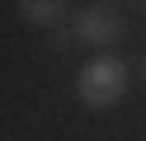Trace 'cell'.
<instances>
[{
    "mask_svg": "<svg viewBox=\"0 0 146 141\" xmlns=\"http://www.w3.org/2000/svg\"><path fill=\"white\" fill-rule=\"evenodd\" d=\"M52 52L71 56V52H76V33H71V28H52Z\"/></svg>",
    "mask_w": 146,
    "mask_h": 141,
    "instance_id": "4",
    "label": "cell"
},
{
    "mask_svg": "<svg viewBox=\"0 0 146 141\" xmlns=\"http://www.w3.org/2000/svg\"><path fill=\"white\" fill-rule=\"evenodd\" d=\"M19 14H24V24H38V28H61L66 24V5L61 0H24Z\"/></svg>",
    "mask_w": 146,
    "mask_h": 141,
    "instance_id": "3",
    "label": "cell"
},
{
    "mask_svg": "<svg viewBox=\"0 0 146 141\" xmlns=\"http://www.w3.org/2000/svg\"><path fill=\"white\" fill-rule=\"evenodd\" d=\"M71 33L85 47H118L127 38V19H123V9H113V5H80L76 14H71Z\"/></svg>",
    "mask_w": 146,
    "mask_h": 141,
    "instance_id": "2",
    "label": "cell"
},
{
    "mask_svg": "<svg viewBox=\"0 0 146 141\" xmlns=\"http://www.w3.org/2000/svg\"><path fill=\"white\" fill-rule=\"evenodd\" d=\"M127 61L123 56H113V52H99V56H90L85 66H80V75H76V94H80V103L85 108H94V113H104V108H113V103H123V94H127Z\"/></svg>",
    "mask_w": 146,
    "mask_h": 141,
    "instance_id": "1",
    "label": "cell"
},
{
    "mask_svg": "<svg viewBox=\"0 0 146 141\" xmlns=\"http://www.w3.org/2000/svg\"><path fill=\"white\" fill-rule=\"evenodd\" d=\"M141 85H146V56H141Z\"/></svg>",
    "mask_w": 146,
    "mask_h": 141,
    "instance_id": "5",
    "label": "cell"
}]
</instances>
